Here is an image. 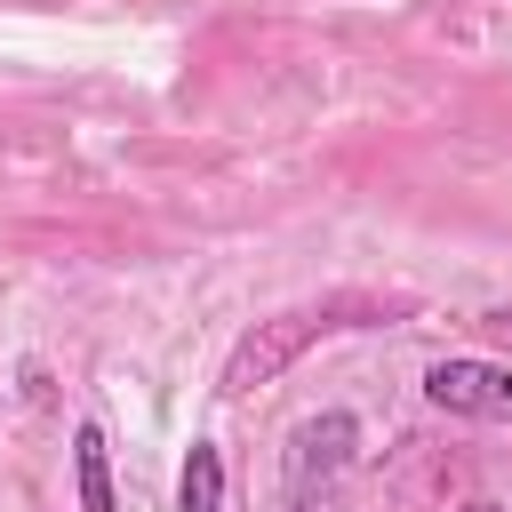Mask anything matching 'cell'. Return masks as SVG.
Returning a JSON list of instances; mask_svg holds the SVG:
<instances>
[{"instance_id": "cell-1", "label": "cell", "mask_w": 512, "mask_h": 512, "mask_svg": "<svg viewBox=\"0 0 512 512\" xmlns=\"http://www.w3.org/2000/svg\"><path fill=\"white\" fill-rule=\"evenodd\" d=\"M352 448H360V424L344 408L328 416H304L280 448V488H288V512H336V488L352 472Z\"/></svg>"}, {"instance_id": "cell-2", "label": "cell", "mask_w": 512, "mask_h": 512, "mask_svg": "<svg viewBox=\"0 0 512 512\" xmlns=\"http://www.w3.org/2000/svg\"><path fill=\"white\" fill-rule=\"evenodd\" d=\"M344 312H360V304H296V312H280V320H256L240 344H232V360H224V400H240L248 384H264V376H280L312 336H328V328H360V320H344Z\"/></svg>"}, {"instance_id": "cell-3", "label": "cell", "mask_w": 512, "mask_h": 512, "mask_svg": "<svg viewBox=\"0 0 512 512\" xmlns=\"http://www.w3.org/2000/svg\"><path fill=\"white\" fill-rule=\"evenodd\" d=\"M424 400L448 408V416L512 424V368H496V360H432L424 368Z\"/></svg>"}, {"instance_id": "cell-4", "label": "cell", "mask_w": 512, "mask_h": 512, "mask_svg": "<svg viewBox=\"0 0 512 512\" xmlns=\"http://www.w3.org/2000/svg\"><path fill=\"white\" fill-rule=\"evenodd\" d=\"M72 480H80V512H120V496H112V456H104V432H96V424L72 432Z\"/></svg>"}, {"instance_id": "cell-5", "label": "cell", "mask_w": 512, "mask_h": 512, "mask_svg": "<svg viewBox=\"0 0 512 512\" xmlns=\"http://www.w3.org/2000/svg\"><path fill=\"white\" fill-rule=\"evenodd\" d=\"M176 512H224V456H216V440H192L184 480H176Z\"/></svg>"}, {"instance_id": "cell-6", "label": "cell", "mask_w": 512, "mask_h": 512, "mask_svg": "<svg viewBox=\"0 0 512 512\" xmlns=\"http://www.w3.org/2000/svg\"><path fill=\"white\" fill-rule=\"evenodd\" d=\"M496 328H512V312H496Z\"/></svg>"}]
</instances>
